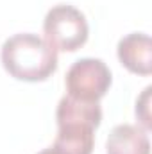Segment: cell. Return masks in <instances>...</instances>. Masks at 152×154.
I'll use <instances>...</instances> for the list:
<instances>
[{
    "label": "cell",
    "mask_w": 152,
    "mask_h": 154,
    "mask_svg": "<svg viewBox=\"0 0 152 154\" xmlns=\"http://www.w3.org/2000/svg\"><path fill=\"white\" fill-rule=\"evenodd\" d=\"M2 65L18 81H47L57 70V50L34 32H18L2 45Z\"/></svg>",
    "instance_id": "cell-1"
},
{
    "label": "cell",
    "mask_w": 152,
    "mask_h": 154,
    "mask_svg": "<svg viewBox=\"0 0 152 154\" xmlns=\"http://www.w3.org/2000/svg\"><path fill=\"white\" fill-rule=\"evenodd\" d=\"M43 32L45 39L56 50L75 52L88 41L90 27L82 11L70 4H57L47 13Z\"/></svg>",
    "instance_id": "cell-2"
},
{
    "label": "cell",
    "mask_w": 152,
    "mask_h": 154,
    "mask_svg": "<svg viewBox=\"0 0 152 154\" xmlns=\"http://www.w3.org/2000/svg\"><path fill=\"white\" fill-rule=\"evenodd\" d=\"M113 82L109 66L99 59V57H82L68 68L65 84H66V95L88 100V102H99L109 90Z\"/></svg>",
    "instance_id": "cell-3"
},
{
    "label": "cell",
    "mask_w": 152,
    "mask_h": 154,
    "mask_svg": "<svg viewBox=\"0 0 152 154\" xmlns=\"http://www.w3.org/2000/svg\"><path fill=\"white\" fill-rule=\"evenodd\" d=\"M116 54L120 63L132 74H152V41L145 32H131L118 41Z\"/></svg>",
    "instance_id": "cell-4"
},
{
    "label": "cell",
    "mask_w": 152,
    "mask_h": 154,
    "mask_svg": "<svg viewBox=\"0 0 152 154\" xmlns=\"http://www.w3.org/2000/svg\"><path fill=\"white\" fill-rule=\"evenodd\" d=\"M108 154H150V140L145 129L132 124L114 125L106 140Z\"/></svg>",
    "instance_id": "cell-5"
},
{
    "label": "cell",
    "mask_w": 152,
    "mask_h": 154,
    "mask_svg": "<svg viewBox=\"0 0 152 154\" xmlns=\"http://www.w3.org/2000/svg\"><path fill=\"white\" fill-rule=\"evenodd\" d=\"M57 125L63 124H82L97 129L102 122V108L99 102L79 100L70 95H65L56 109Z\"/></svg>",
    "instance_id": "cell-6"
},
{
    "label": "cell",
    "mask_w": 152,
    "mask_h": 154,
    "mask_svg": "<svg viewBox=\"0 0 152 154\" xmlns=\"http://www.w3.org/2000/svg\"><path fill=\"white\" fill-rule=\"evenodd\" d=\"M95 143V129L82 124L57 125L54 147L63 154H91Z\"/></svg>",
    "instance_id": "cell-7"
},
{
    "label": "cell",
    "mask_w": 152,
    "mask_h": 154,
    "mask_svg": "<svg viewBox=\"0 0 152 154\" xmlns=\"http://www.w3.org/2000/svg\"><path fill=\"white\" fill-rule=\"evenodd\" d=\"M150 91H152V86H147L143 90V93L138 97L136 100V116L138 120L141 122V125L147 129L152 127V120H150V111H149V106H150Z\"/></svg>",
    "instance_id": "cell-8"
},
{
    "label": "cell",
    "mask_w": 152,
    "mask_h": 154,
    "mask_svg": "<svg viewBox=\"0 0 152 154\" xmlns=\"http://www.w3.org/2000/svg\"><path fill=\"white\" fill-rule=\"evenodd\" d=\"M38 154H63L59 149H56L54 145H50V147H47V149H43V151H39Z\"/></svg>",
    "instance_id": "cell-9"
}]
</instances>
